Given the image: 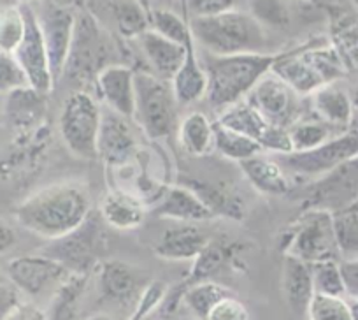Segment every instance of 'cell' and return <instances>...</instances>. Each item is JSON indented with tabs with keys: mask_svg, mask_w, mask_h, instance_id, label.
<instances>
[{
	"mask_svg": "<svg viewBox=\"0 0 358 320\" xmlns=\"http://www.w3.org/2000/svg\"><path fill=\"white\" fill-rule=\"evenodd\" d=\"M90 213V192L78 181H60L39 188L15 209L16 220L23 229L51 242L78 229Z\"/></svg>",
	"mask_w": 358,
	"mask_h": 320,
	"instance_id": "6da1fadb",
	"label": "cell"
},
{
	"mask_svg": "<svg viewBox=\"0 0 358 320\" xmlns=\"http://www.w3.org/2000/svg\"><path fill=\"white\" fill-rule=\"evenodd\" d=\"M278 53H243V55H218L206 53L204 71L208 76L206 101L215 111L244 101L250 92L265 74L273 71Z\"/></svg>",
	"mask_w": 358,
	"mask_h": 320,
	"instance_id": "7a4b0ae2",
	"label": "cell"
},
{
	"mask_svg": "<svg viewBox=\"0 0 358 320\" xmlns=\"http://www.w3.org/2000/svg\"><path fill=\"white\" fill-rule=\"evenodd\" d=\"M273 72L299 97L308 99L318 88L337 83L348 74V69L332 43H309L278 53Z\"/></svg>",
	"mask_w": 358,
	"mask_h": 320,
	"instance_id": "3957f363",
	"label": "cell"
},
{
	"mask_svg": "<svg viewBox=\"0 0 358 320\" xmlns=\"http://www.w3.org/2000/svg\"><path fill=\"white\" fill-rule=\"evenodd\" d=\"M195 43L201 44L206 53L227 57L243 53H267V32L265 27L251 13L232 9L211 18L188 20Z\"/></svg>",
	"mask_w": 358,
	"mask_h": 320,
	"instance_id": "277c9868",
	"label": "cell"
},
{
	"mask_svg": "<svg viewBox=\"0 0 358 320\" xmlns=\"http://www.w3.org/2000/svg\"><path fill=\"white\" fill-rule=\"evenodd\" d=\"M178 108L171 83L151 72H136L134 120L150 139H167L178 130Z\"/></svg>",
	"mask_w": 358,
	"mask_h": 320,
	"instance_id": "5b68a950",
	"label": "cell"
},
{
	"mask_svg": "<svg viewBox=\"0 0 358 320\" xmlns=\"http://www.w3.org/2000/svg\"><path fill=\"white\" fill-rule=\"evenodd\" d=\"M283 256L295 257L308 264L337 259L336 234H334V215L323 209H306L292 223L281 237Z\"/></svg>",
	"mask_w": 358,
	"mask_h": 320,
	"instance_id": "8992f818",
	"label": "cell"
},
{
	"mask_svg": "<svg viewBox=\"0 0 358 320\" xmlns=\"http://www.w3.org/2000/svg\"><path fill=\"white\" fill-rule=\"evenodd\" d=\"M102 111L99 102L88 92L76 90L64 101L60 111V136L65 146L76 157H97V139L101 130Z\"/></svg>",
	"mask_w": 358,
	"mask_h": 320,
	"instance_id": "52a82bcc",
	"label": "cell"
},
{
	"mask_svg": "<svg viewBox=\"0 0 358 320\" xmlns=\"http://www.w3.org/2000/svg\"><path fill=\"white\" fill-rule=\"evenodd\" d=\"M109 53H111V41L101 29L97 20L88 13L76 16L74 39H72L64 78L69 76L79 83H85L88 79L95 81L102 69L113 65V62H109Z\"/></svg>",
	"mask_w": 358,
	"mask_h": 320,
	"instance_id": "ba28073f",
	"label": "cell"
},
{
	"mask_svg": "<svg viewBox=\"0 0 358 320\" xmlns=\"http://www.w3.org/2000/svg\"><path fill=\"white\" fill-rule=\"evenodd\" d=\"M104 246L101 215L90 213L88 218L76 230L64 237L53 239L50 246L43 250L44 256L58 260L76 274H92L101 263V252Z\"/></svg>",
	"mask_w": 358,
	"mask_h": 320,
	"instance_id": "9c48e42d",
	"label": "cell"
},
{
	"mask_svg": "<svg viewBox=\"0 0 358 320\" xmlns=\"http://www.w3.org/2000/svg\"><path fill=\"white\" fill-rule=\"evenodd\" d=\"M358 201V157L350 158L341 166L334 167L323 176L316 178L306 187L302 195V211L323 209L339 213L353 208Z\"/></svg>",
	"mask_w": 358,
	"mask_h": 320,
	"instance_id": "30bf717a",
	"label": "cell"
},
{
	"mask_svg": "<svg viewBox=\"0 0 358 320\" xmlns=\"http://www.w3.org/2000/svg\"><path fill=\"white\" fill-rule=\"evenodd\" d=\"M353 157H358V132L346 129L315 150L281 155L280 164L287 173L316 180Z\"/></svg>",
	"mask_w": 358,
	"mask_h": 320,
	"instance_id": "8fae6325",
	"label": "cell"
},
{
	"mask_svg": "<svg viewBox=\"0 0 358 320\" xmlns=\"http://www.w3.org/2000/svg\"><path fill=\"white\" fill-rule=\"evenodd\" d=\"M25 16V36L20 43L18 50L13 57L16 58L27 78V83L39 94L48 95L55 88L53 74H51L50 58H48L46 44H44L43 30L36 11L30 4H22Z\"/></svg>",
	"mask_w": 358,
	"mask_h": 320,
	"instance_id": "7c38bea8",
	"label": "cell"
},
{
	"mask_svg": "<svg viewBox=\"0 0 358 320\" xmlns=\"http://www.w3.org/2000/svg\"><path fill=\"white\" fill-rule=\"evenodd\" d=\"M36 15L43 30L51 74L57 87L58 81L64 78L65 65L71 53L76 30V15L69 8H64L53 0H44L43 8L39 13L36 11Z\"/></svg>",
	"mask_w": 358,
	"mask_h": 320,
	"instance_id": "4fadbf2b",
	"label": "cell"
},
{
	"mask_svg": "<svg viewBox=\"0 0 358 320\" xmlns=\"http://www.w3.org/2000/svg\"><path fill=\"white\" fill-rule=\"evenodd\" d=\"M301 99L283 79L271 71L258 81L246 101L257 108L267 122L288 130L302 118Z\"/></svg>",
	"mask_w": 358,
	"mask_h": 320,
	"instance_id": "5bb4252c",
	"label": "cell"
},
{
	"mask_svg": "<svg viewBox=\"0 0 358 320\" xmlns=\"http://www.w3.org/2000/svg\"><path fill=\"white\" fill-rule=\"evenodd\" d=\"M216 122L222 123L227 129L236 130V132L257 141L264 148V151H276L280 155L292 153V143L290 136H288V130L267 122L258 113V109L253 108L246 99L237 102V104L230 106V108L223 109L218 115Z\"/></svg>",
	"mask_w": 358,
	"mask_h": 320,
	"instance_id": "9a60e30c",
	"label": "cell"
},
{
	"mask_svg": "<svg viewBox=\"0 0 358 320\" xmlns=\"http://www.w3.org/2000/svg\"><path fill=\"white\" fill-rule=\"evenodd\" d=\"M241 252V243L230 242V239H222V237H216V239H209L206 249L199 253L197 259L194 260V266H192L190 273L181 280V284L174 288L169 295H165L164 302H162V309L164 313L171 315L176 312L179 301H181V294L187 291L188 287L195 284H201V281L213 280L216 274L222 273L223 270L230 266V264L236 263V259L239 257Z\"/></svg>",
	"mask_w": 358,
	"mask_h": 320,
	"instance_id": "2e32d148",
	"label": "cell"
},
{
	"mask_svg": "<svg viewBox=\"0 0 358 320\" xmlns=\"http://www.w3.org/2000/svg\"><path fill=\"white\" fill-rule=\"evenodd\" d=\"M11 280L22 294L36 298L53 285H60L71 271L62 266L58 260L41 253H29V256L15 257L8 263L6 267Z\"/></svg>",
	"mask_w": 358,
	"mask_h": 320,
	"instance_id": "e0dca14e",
	"label": "cell"
},
{
	"mask_svg": "<svg viewBox=\"0 0 358 320\" xmlns=\"http://www.w3.org/2000/svg\"><path fill=\"white\" fill-rule=\"evenodd\" d=\"M137 137L127 118L109 109L102 113L101 130L97 139V157L108 167H125L137 155Z\"/></svg>",
	"mask_w": 358,
	"mask_h": 320,
	"instance_id": "ac0fdd59",
	"label": "cell"
},
{
	"mask_svg": "<svg viewBox=\"0 0 358 320\" xmlns=\"http://www.w3.org/2000/svg\"><path fill=\"white\" fill-rule=\"evenodd\" d=\"M99 95L111 111L123 118L136 113V71L129 65L113 64L102 69L95 78Z\"/></svg>",
	"mask_w": 358,
	"mask_h": 320,
	"instance_id": "d6986e66",
	"label": "cell"
},
{
	"mask_svg": "<svg viewBox=\"0 0 358 320\" xmlns=\"http://www.w3.org/2000/svg\"><path fill=\"white\" fill-rule=\"evenodd\" d=\"M97 271L99 288L104 301L116 305H129L139 301L143 288V277L136 267L116 259L101 260Z\"/></svg>",
	"mask_w": 358,
	"mask_h": 320,
	"instance_id": "ffe728a7",
	"label": "cell"
},
{
	"mask_svg": "<svg viewBox=\"0 0 358 320\" xmlns=\"http://www.w3.org/2000/svg\"><path fill=\"white\" fill-rule=\"evenodd\" d=\"M137 44L151 67V74L171 83L187 55V44H179L155 30H146L137 37ZM188 43V41H187Z\"/></svg>",
	"mask_w": 358,
	"mask_h": 320,
	"instance_id": "44dd1931",
	"label": "cell"
},
{
	"mask_svg": "<svg viewBox=\"0 0 358 320\" xmlns=\"http://www.w3.org/2000/svg\"><path fill=\"white\" fill-rule=\"evenodd\" d=\"M208 242L209 237L197 223H179L162 232L153 252L164 260H195Z\"/></svg>",
	"mask_w": 358,
	"mask_h": 320,
	"instance_id": "7402d4cb",
	"label": "cell"
},
{
	"mask_svg": "<svg viewBox=\"0 0 358 320\" xmlns=\"http://www.w3.org/2000/svg\"><path fill=\"white\" fill-rule=\"evenodd\" d=\"M153 215L179 223H201L216 218L199 195L183 185L169 187L153 208Z\"/></svg>",
	"mask_w": 358,
	"mask_h": 320,
	"instance_id": "603a6c76",
	"label": "cell"
},
{
	"mask_svg": "<svg viewBox=\"0 0 358 320\" xmlns=\"http://www.w3.org/2000/svg\"><path fill=\"white\" fill-rule=\"evenodd\" d=\"M146 201L123 188H113L102 197L99 215L106 225L118 230L137 229L146 218Z\"/></svg>",
	"mask_w": 358,
	"mask_h": 320,
	"instance_id": "cb8c5ba5",
	"label": "cell"
},
{
	"mask_svg": "<svg viewBox=\"0 0 358 320\" xmlns=\"http://www.w3.org/2000/svg\"><path fill=\"white\" fill-rule=\"evenodd\" d=\"M309 109L313 116L322 120L332 129L346 130L350 129L351 120H353L355 108L351 101L350 92L344 90L337 83L325 85L318 88L308 97Z\"/></svg>",
	"mask_w": 358,
	"mask_h": 320,
	"instance_id": "d4e9b609",
	"label": "cell"
},
{
	"mask_svg": "<svg viewBox=\"0 0 358 320\" xmlns=\"http://www.w3.org/2000/svg\"><path fill=\"white\" fill-rule=\"evenodd\" d=\"M171 87L179 106H190L206 99L208 76H206L204 65L197 55L194 36L188 39L187 55H185V60L179 71L172 78Z\"/></svg>",
	"mask_w": 358,
	"mask_h": 320,
	"instance_id": "484cf974",
	"label": "cell"
},
{
	"mask_svg": "<svg viewBox=\"0 0 358 320\" xmlns=\"http://www.w3.org/2000/svg\"><path fill=\"white\" fill-rule=\"evenodd\" d=\"M281 287H283V295L292 312L297 316H304L308 312L309 301L315 295L311 264L285 256Z\"/></svg>",
	"mask_w": 358,
	"mask_h": 320,
	"instance_id": "4316f807",
	"label": "cell"
},
{
	"mask_svg": "<svg viewBox=\"0 0 358 320\" xmlns=\"http://www.w3.org/2000/svg\"><path fill=\"white\" fill-rule=\"evenodd\" d=\"M44 97L46 95L39 94L30 87H22L8 94L6 115L20 137L30 136V132L39 127L41 118H44V111H46Z\"/></svg>",
	"mask_w": 358,
	"mask_h": 320,
	"instance_id": "83f0119b",
	"label": "cell"
},
{
	"mask_svg": "<svg viewBox=\"0 0 358 320\" xmlns=\"http://www.w3.org/2000/svg\"><path fill=\"white\" fill-rule=\"evenodd\" d=\"M239 167L260 194L287 195L292 192V181L283 166L273 158L265 157L264 153L246 158L239 162Z\"/></svg>",
	"mask_w": 358,
	"mask_h": 320,
	"instance_id": "f1b7e54d",
	"label": "cell"
},
{
	"mask_svg": "<svg viewBox=\"0 0 358 320\" xmlns=\"http://www.w3.org/2000/svg\"><path fill=\"white\" fill-rule=\"evenodd\" d=\"M211 120L201 111H192L179 120L178 143L185 153L195 158H204L215 151V127Z\"/></svg>",
	"mask_w": 358,
	"mask_h": 320,
	"instance_id": "f546056e",
	"label": "cell"
},
{
	"mask_svg": "<svg viewBox=\"0 0 358 320\" xmlns=\"http://www.w3.org/2000/svg\"><path fill=\"white\" fill-rule=\"evenodd\" d=\"M179 185H183V187L190 188L194 194H197L199 199L215 213V216L223 215L234 220L243 218L244 211L239 199L234 197V195L230 194V192H227L223 187L220 188V185L201 180V178L188 176V174H181V176H179Z\"/></svg>",
	"mask_w": 358,
	"mask_h": 320,
	"instance_id": "4dcf8cb0",
	"label": "cell"
},
{
	"mask_svg": "<svg viewBox=\"0 0 358 320\" xmlns=\"http://www.w3.org/2000/svg\"><path fill=\"white\" fill-rule=\"evenodd\" d=\"M90 274L71 273L60 285L51 301L48 320H76L79 313V305L86 292Z\"/></svg>",
	"mask_w": 358,
	"mask_h": 320,
	"instance_id": "1f68e13d",
	"label": "cell"
},
{
	"mask_svg": "<svg viewBox=\"0 0 358 320\" xmlns=\"http://www.w3.org/2000/svg\"><path fill=\"white\" fill-rule=\"evenodd\" d=\"M213 127H215V151H218L222 157L239 164L246 158L264 153V148L257 141L250 139L236 130L227 129L218 122L213 123Z\"/></svg>",
	"mask_w": 358,
	"mask_h": 320,
	"instance_id": "d6a6232c",
	"label": "cell"
},
{
	"mask_svg": "<svg viewBox=\"0 0 358 320\" xmlns=\"http://www.w3.org/2000/svg\"><path fill=\"white\" fill-rule=\"evenodd\" d=\"M232 294L234 292L230 291L229 287H225V285L218 284V281L215 280H208L188 287L187 291L181 294V301L185 302V306H187L199 320H206L208 319L209 312H211L223 298Z\"/></svg>",
	"mask_w": 358,
	"mask_h": 320,
	"instance_id": "836d02e7",
	"label": "cell"
},
{
	"mask_svg": "<svg viewBox=\"0 0 358 320\" xmlns=\"http://www.w3.org/2000/svg\"><path fill=\"white\" fill-rule=\"evenodd\" d=\"M116 25L125 39H137L151 29V13L141 0H113Z\"/></svg>",
	"mask_w": 358,
	"mask_h": 320,
	"instance_id": "e575fe53",
	"label": "cell"
},
{
	"mask_svg": "<svg viewBox=\"0 0 358 320\" xmlns=\"http://www.w3.org/2000/svg\"><path fill=\"white\" fill-rule=\"evenodd\" d=\"M332 44L343 58L348 72H358V23L341 15L332 22Z\"/></svg>",
	"mask_w": 358,
	"mask_h": 320,
	"instance_id": "d590c367",
	"label": "cell"
},
{
	"mask_svg": "<svg viewBox=\"0 0 358 320\" xmlns=\"http://www.w3.org/2000/svg\"><path fill=\"white\" fill-rule=\"evenodd\" d=\"M292 143V153H302L318 148L332 137V127L318 118H301L288 129Z\"/></svg>",
	"mask_w": 358,
	"mask_h": 320,
	"instance_id": "8d00e7d4",
	"label": "cell"
},
{
	"mask_svg": "<svg viewBox=\"0 0 358 320\" xmlns=\"http://www.w3.org/2000/svg\"><path fill=\"white\" fill-rule=\"evenodd\" d=\"M334 234L341 260L358 259V211L344 209L334 213Z\"/></svg>",
	"mask_w": 358,
	"mask_h": 320,
	"instance_id": "74e56055",
	"label": "cell"
},
{
	"mask_svg": "<svg viewBox=\"0 0 358 320\" xmlns=\"http://www.w3.org/2000/svg\"><path fill=\"white\" fill-rule=\"evenodd\" d=\"M25 36V16L22 6H6L0 11V51L15 55Z\"/></svg>",
	"mask_w": 358,
	"mask_h": 320,
	"instance_id": "f35d334b",
	"label": "cell"
},
{
	"mask_svg": "<svg viewBox=\"0 0 358 320\" xmlns=\"http://www.w3.org/2000/svg\"><path fill=\"white\" fill-rule=\"evenodd\" d=\"M311 270L315 294L334 295V298H344L346 295L343 273H341V260H322V263L311 264Z\"/></svg>",
	"mask_w": 358,
	"mask_h": 320,
	"instance_id": "ab89813d",
	"label": "cell"
},
{
	"mask_svg": "<svg viewBox=\"0 0 358 320\" xmlns=\"http://www.w3.org/2000/svg\"><path fill=\"white\" fill-rule=\"evenodd\" d=\"M151 30L179 44H187V41L192 37V30L187 20L176 13L167 11V9L151 11Z\"/></svg>",
	"mask_w": 358,
	"mask_h": 320,
	"instance_id": "60d3db41",
	"label": "cell"
},
{
	"mask_svg": "<svg viewBox=\"0 0 358 320\" xmlns=\"http://www.w3.org/2000/svg\"><path fill=\"white\" fill-rule=\"evenodd\" d=\"M306 316L308 320H353L346 299L325 294L313 295Z\"/></svg>",
	"mask_w": 358,
	"mask_h": 320,
	"instance_id": "b9f144b4",
	"label": "cell"
},
{
	"mask_svg": "<svg viewBox=\"0 0 358 320\" xmlns=\"http://www.w3.org/2000/svg\"><path fill=\"white\" fill-rule=\"evenodd\" d=\"M251 15L264 27L287 29L292 22L290 9L285 0H251Z\"/></svg>",
	"mask_w": 358,
	"mask_h": 320,
	"instance_id": "7bdbcfd3",
	"label": "cell"
},
{
	"mask_svg": "<svg viewBox=\"0 0 358 320\" xmlns=\"http://www.w3.org/2000/svg\"><path fill=\"white\" fill-rule=\"evenodd\" d=\"M22 87H29L22 67L13 55L0 51V95H8Z\"/></svg>",
	"mask_w": 358,
	"mask_h": 320,
	"instance_id": "ee69618b",
	"label": "cell"
},
{
	"mask_svg": "<svg viewBox=\"0 0 358 320\" xmlns=\"http://www.w3.org/2000/svg\"><path fill=\"white\" fill-rule=\"evenodd\" d=\"M183 9L192 18H211L236 9V0H181Z\"/></svg>",
	"mask_w": 358,
	"mask_h": 320,
	"instance_id": "f6af8a7d",
	"label": "cell"
},
{
	"mask_svg": "<svg viewBox=\"0 0 358 320\" xmlns=\"http://www.w3.org/2000/svg\"><path fill=\"white\" fill-rule=\"evenodd\" d=\"M206 320H250V312H248L246 305L241 299H237L236 294H232L223 298L209 312Z\"/></svg>",
	"mask_w": 358,
	"mask_h": 320,
	"instance_id": "bcb514c9",
	"label": "cell"
},
{
	"mask_svg": "<svg viewBox=\"0 0 358 320\" xmlns=\"http://www.w3.org/2000/svg\"><path fill=\"white\" fill-rule=\"evenodd\" d=\"M23 302V294L8 271L0 270V320H4L13 309Z\"/></svg>",
	"mask_w": 358,
	"mask_h": 320,
	"instance_id": "7dc6e473",
	"label": "cell"
},
{
	"mask_svg": "<svg viewBox=\"0 0 358 320\" xmlns=\"http://www.w3.org/2000/svg\"><path fill=\"white\" fill-rule=\"evenodd\" d=\"M341 273H343L346 295L351 299H358V259L341 260Z\"/></svg>",
	"mask_w": 358,
	"mask_h": 320,
	"instance_id": "c3c4849f",
	"label": "cell"
},
{
	"mask_svg": "<svg viewBox=\"0 0 358 320\" xmlns=\"http://www.w3.org/2000/svg\"><path fill=\"white\" fill-rule=\"evenodd\" d=\"M4 320H48V315L44 309H41L34 302L23 301Z\"/></svg>",
	"mask_w": 358,
	"mask_h": 320,
	"instance_id": "681fc988",
	"label": "cell"
},
{
	"mask_svg": "<svg viewBox=\"0 0 358 320\" xmlns=\"http://www.w3.org/2000/svg\"><path fill=\"white\" fill-rule=\"evenodd\" d=\"M16 243V232L6 220L0 218V253L11 250Z\"/></svg>",
	"mask_w": 358,
	"mask_h": 320,
	"instance_id": "f907efd6",
	"label": "cell"
},
{
	"mask_svg": "<svg viewBox=\"0 0 358 320\" xmlns=\"http://www.w3.org/2000/svg\"><path fill=\"white\" fill-rule=\"evenodd\" d=\"M350 312H351V319L358 320V299H351Z\"/></svg>",
	"mask_w": 358,
	"mask_h": 320,
	"instance_id": "816d5d0a",
	"label": "cell"
},
{
	"mask_svg": "<svg viewBox=\"0 0 358 320\" xmlns=\"http://www.w3.org/2000/svg\"><path fill=\"white\" fill-rule=\"evenodd\" d=\"M86 320H118L115 319V316H109V315H104V313H99V315H94V316H90V319Z\"/></svg>",
	"mask_w": 358,
	"mask_h": 320,
	"instance_id": "f5cc1de1",
	"label": "cell"
},
{
	"mask_svg": "<svg viewBox=\"0 0 358 320\" xmlns=\"http://www.w3.org/2000/svg\"><path fill=\"white\" fill-rule=\"evenodd\" d=\"M350 129L357 130V132H358V111H355V115H353V120H351V125H350Z\"/></svg>",
	"mask_w": 358,
	"mask_h": 320,
	"instance_id": "db71d44e",
	"label": "cell"
},
{
	"mask_svg": "<svg viewBox=\"0 0 358 320\" xmlns=\"http://www.w3.org/2000/svg\"><path fill=\"white\" fill-rule=\"evenodd\" d=\"M351 101H353L355 111H358V88L353 92V94H351Z\"/></svg>",
	"mask_w": 358,
	"mask_h": 320,
	"instance_id": "11a10c76",
	"label": "cell"
},
{
	"mask_svg": "<svg viewBox=\"0 0 358 320\" xmlns=\"http://www.w3.org/2000/svg\"><path fill=\"white\" fill-rule=\"evenodd\" d=\"M351 209H357V211H358V201L355 202V204H353V208H351Z\"/></svg>",
	"mask_w": 358,
	"mask_h": 320,
	"instance_id": "9f6ffc18",
	"label": "cell"
},
{
	"mask_svg": "<svg viewBox=\"0 0 358 320\" xmlns=\"http://www.w3.org/2000/svg\"><path fill=\"white\" fill-rule=\"evenodd\" d=\"M353 4L357 6V9H358V0H353Z\"/></svg>",
	"mask_w": 358,
	"mask_h": 320,
	"instance_id": "6f0895ef",
	"label": "cell"
}]
</instances>
